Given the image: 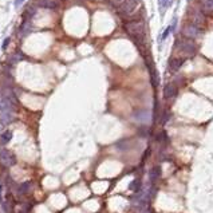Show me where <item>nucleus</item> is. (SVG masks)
<instances>
[{
    "mask_svg": "<svg viewBox=\"0 0 213 213\" xmlns=\"http://www.w3.org/2000/svg\"><path fill=\"white\" fill-rule=\"evenodd\" d=\"M125 30L133 40L137 43L138 47H142L145 43V25L141 20H131L125 24Z\"/></svg>",
    "mask_w": 213,
    "mask_h": 213,
    "instance_id": "obj_1",
    "label": "nucleus"
},
{
    "mask_svg": "<svg viewBox=\"0 0 213 213\" xmlns=\"http://www.w3.org/2000/svg\"><path fill=\"white\" fill-rule=\"evenodd\" d=\"M139 8V0H123L118 7V12L121 16H131Z\"/></svg>",
    "mask_w": 213,
    "mask_h": 213,
    "instance_id": "obj_2",
    "label": "nucleus"
},
{
    "mask_svg": "<svg viewBox=\"0 0 213 213\" xmlns=\"http://www.w3.org/2000/svg\"><path fill=\"white\" fill-rule=\"evenodd\" d=\"M177 47H178V50H181L184 51L185 54H188V55H194L196 54V45L192 42L190 39H178V42H177Z\"/></svg>",
    "mask_w": 213,
    "mask_h": 213,
    "instance_id": "obj_3",
    "label": "nucleus"
},
{
    "mask_svg": "<svg viewBox=\"0 0 213 213\" xmlns=\"http://www.w3.org/2000/svg\"><path fill=\"white\" fill-rule=\"evenodd\" d=\"M0 162H2L3 166L10 168V166H12V165L16 164V158L10 150L3 149V150H0Z\"/></svg>",
    "mask_w": 213,
    "mask_h": 213,
    "instance_id": "obj_4",
    "label": "nucleus"
},
{
    "mask_svg": "<svg viewBox=\"0 0 213 213\" xmlns=\"http://www.w3.org/2000/svg\"><path fill=\"white\" fill-rule=\"evenodd\" d=\"M182 35L188 39H196L200 35V28L197 24H186L182 30Z\"/></svg>",
    "mask_w": 213,
    "mask_h": 213,
    "instance_id": "obj_5",
    "label": "nucleus"
},
{
    "mask_svg": "<svg viewBox=\"0 0 213 213\" xmlns=\"http://www.w3.org/2000/svg\"><path fill=\"white\" fill-rule=\"evenodd\" d=\"M178 90H177V86L174 83H168L166 86L164 87V97L166 99H170V98H174L177 95Z\"/></svg>",
    "mask_w": 213,
    "mask_h": 213,
    "instance_id": "obj_6",
    "label": "nucleus"
},
{
    "mask_svg": "<svg viewBox=\"0 0 213 213\" xmlns=\"http://www.w3.org/2000/svg\"><path fill=\"white\" fill-rule=\"evenodd\" d=\"M182 63H184V59H180V58H174V59H170V62H169V70H170L172 72L178 71V68L182 66Z\"/></svg>",
    "mask_w": 213,
    "mask_h": 213,
    "instance_id": "obj_7",
    "label": "nucleus"
},
{
    "mask_svg": "<svg viewBox=\"0 0 213 213\" xmlns=\"http://www.w3.org/2000/svg\"><path fill=\"white\" fill-rule=\"evenodd\" d=\"M201 10L205 14H213V0H201Z\"/></svg>",
    "mask_w": 213,
    "mask_h": 213,
    "instance_id": "obj_8",
    "label": "nucleus"
},
{
    "mask_svg": "<svg viewBox=\"0 0 213 213\" xmlns=\"http://www.w3.org/2000/svg\"><path fill=\"white\" fill-rule=\"evenodd\" d=\"M38 4L42 7V8H47V10H55L56 8V2H54V0H40Z\"/></svg>",
    "mask_w": 213,
    "mask_h": 213,
    "instance_id": "obj_9",
    "label": "nucleus"
},
{
    "mask_svg": "<svg viewBox=\"0 0 213 213\" xmlns=\"http://www.w3.org/2000/svg\"><path fill=\"white\" fill-rule=\"evenodd\" d=\"M160 176H161V168L160 166H154L149 173V177H150V181L152 182H156L157 180L160 178Z\"/></svg>",
    "mask_w": 213,
    "mask_h": 213,
    "instance_id": "obj_10",
    "label": "nucleus"
},
{
    "mask_svg": "<svg viewBox=\"0 0 213 213\" xmlns=\"http://www.w3.org/2000/svg\"><path fill=\"white\" fill-rule=\"evenodd\" d=\"M11 138H12V133H11L10 130L3 131V134L0 135V141H2V144H7V142H10Z\"/></svg>",
    "mask_w": 213,
    "mask_h": 213,
    "instance_id": "obj_11",
    "label": "nucleus"
},
{
    "mask_svg": "<svg viewBox=\"0 0 213 213\" xmlns=\"http://www.w3.org/2000/svg\"><path fill=\"white\" fill-rule=\"evenodd\" d=\"M21 59H23V55H21L20 52H15L14 55H11V56L8 58L10 63H17V62H20Z\"/></svg>",
    "mask_w": 213,
    "mask_h": 213,
    "instance_id": "obj_12",
    "label": "nucleus"
},
{
    "mask_svg": "<svg viewBox=\"0 0 213 213\" xmlns=\"http://www.w3.org/2000/svg\"><path fill=\"white\" fill-rule=\"evenodd\" d=\"M30 188H31V182H23V184H21V185L19 186V190H20V193H27L28 192V190H30Z\"/></svg>",
    "mask_w": 213,
    "mask_h": 213,
    "instance_id": "obj_13",
    "label": "nucleus"
},
{
    "mask_svg": "<svg viewBox=\"0 0 213 213\" xmlns=\"http://www.w3.org/2000/svg\"><path fill=\"white\" fill-rule=\"evenodd\" d=\"M139 186H141V181H139V180H134V181L130 184L129 188H130L131 190H135V192H137V190L139 189Z\"/></svg>",
    "mask_w": 213,
    "mask_h": 213,
    "instance_id": "obj_14",
    "label": "nucleus"
},
{
    "mask_svg": "<svg viewBox=\"0 0 213 213\" xmlns=\"http://www.w3.org/2000/svg\"><path fill=\"white\" fill-rule=\"evenodd\" d=\"M173 2V0H160V3H161V6L164 7V8H166V7L170 4V3Z\"/></svg>",
    "mask_w": 213,
    "mask_h": 213,
    "instance_id": "obj_15",
    "label": "nucleus"
},
{
    "mask_svg": "<svg viewBox=\"0 0 213 213\" xmlns=\"http://www.w3.org/2000/svg\"><path fill=\"white\" fill-rule=\"evenodd\" d=\"M8 45H10V38H6V39H4V42H3V45H2V50L4 51V50L7 48V46H8Z\"/></svg>",
    "mask_w": 213,
    "mask_h": 213,
    "instance_id": "obj_16",
    "label": "nucleus"
},
{
    "mask_svg": "<svg viewBox=\"0 0 213 213\" xmlns=\"http://www.w3.org/2000/svg\"><path fill=\"white\" fill-rule=\"evenodd\" d=\"M23 2H24V0H15V3H14V4H15V7L17 8V7H20L21 4H23Z\"/></svg>",
    "mask_w": 213,
    "mask_h": 213,
    "instance_id": "obj_17",
    "label": "nucleus"
},
{
    "mask_svg": "<svg viewBox=\"0 0 213 213\" xmlns=\"http://www.w3.org/2000/svg\"><path fill=\"white\" fill-rule=\"evenodd\" d=\"M170 30H172V27H169L168 30H166V31L164 32V35H162V40H164V39H165V38H166V36L169 35V32H170Z\"/></svg>",
    "mask_w": 213,
    "mask_h": 213,
    "instance_id": "obj_18",
    "label": "nucleus"
},
{
    "mask_svg": "<svg viewBox=\"0 0 213 213\" xmlns=\"http://www.w3.org/2000/svg\"><path fill=\"white\" fill-rule=\"evenodd\" d=\"M113 2H114V3H115V4H121V3H122V2H123V0H113Z\"/></svg>",
    "mask_w": 213,
    "mask_h": 213,
    "instance_id": "obj_19",
    "label": "nucleus"
}]
</instances>
